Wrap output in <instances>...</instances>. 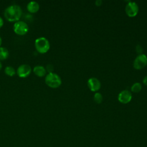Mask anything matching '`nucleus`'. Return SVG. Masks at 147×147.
<instances>
[{"instance_id":"obj_6","label":"nucleus","mask_w":147,"mask_h":147,"mask_svg":"<svg viewBox=\"0 0 147 147\" xmlns=\"http://www.w3.org/2000/svg\"><path fill=\"white\" fill-rule=\"evenodd\" d=\"M147 65V56L145 54L138 55L134 60L133 66L135 69H141Z\"/></svg>"},{"instance_id":"obj_20","label":"nucleus","mask_w":147,"mask_h":147,"mask_svg":"<svg viewBox=\"0 0 147 147\" xmlns=\"http://www.w3.org/2000/svg\"><path fill=\"white\" fill-rule=\"evenodd\" d=\"M2 64L1 61H0V70L2 69Z\"/></svg>"},{"instance_id":"obj_2","label":"nucleus","mask_w":147,"mask_h":147,"mask_svg":"<svg viewBox=\"0 0 147 147\" xmlns=\"http://www.w3.org/2000/svg\"><path fill=\"white\" fill-rule=\"evenodd\" d=\"M46 84L51 88H56L61 84V79L59 75L55 72H49L45 78Z\"/></svg>"},{"instance_id":"obj_1","label":"nucleus","mask_w":147,"mask_h":147,"mask_svg":"<svg viewBox=\"0 0 147 147\" xmlns=\"http://www.w3.org/2000/svg\"><path fill=\"white\" fill-rule=\"evenodd\" d=\"M22 14V10L21 6L17 4L9 5L4 11V16L5 18L10 22H16L19 21Z\"/></svg>"},{"instance_id":"obj_17","label":"nucleus","mask_w":147,"mask_h":147,"mask_svg":"<svg viewBox=\"0 0 147 147\" xmlns=\"http://www.w3.org/2000/svg\"><path fill=\"white\" fill-rule=\"evenodd\" d=\"M102 3V1L101 0H96L95 1V5L96 6H100Z\"/></svg>"},{"instance_id":"obj_21","label":"nucleus","mask_w":147,"mask_h":147,"mask_svg":"<svg viewBox=\"0 0 147 147\" xmlns=\"http://www.w3.org/2000/svg\"><path fill=\"white\" fill-rule=\"evenodd\" d=\"M2 40L1 37L0 36V47H1V44H2Z\"/></svg>"},{"instance_id":"obj_13","label":"nucleus","mask_w":147,"mask_h":147,"mask_svg":"<svg viewBox=\"0 0 147 147\" xmlns=\"http://www.w3.org/2000/svg\"><path fill=\"white\" fill-rule=\"evenodd\" d=\"M5 73L10 76H12L13 75H15L16 74V71L15 69L12 67V66H10V65H7L5 68Z\"/></svg>"},{"instance_id":"obj_19","label":"nucleus","mask_w":147,"mask_h":147,"mask_svg":"<svg viewBox=\"0 0 147 147\" xmlns=\"http://www.w3.org/2000/svg\"><path fill=\"white\" fill-rule=\"evenodd\" d=\"M143 83L144 84H145L146 86H147V76H145L143 79Z\"/></svg>"},{"instance_id":"obj_11","label":"nucleus","mask_w":147,"mask_h":147,"mask_svg":"<svg viewBox=\"0 0 147 147\" xmlns=\"http://www.w3.org/2000/svg\"><path fill=\"white\" fill-rule=\"evenodd\" d=\"M33 71L36 75H37V76H39V77H42V76H45L47 74L46 68L44 66L41 65H36L33 68Z\"/></svg>"},{"instance_id":"obj_18","label":"nucleus","mask_w":147,"mask_h":147,"mask_svg":"<svg viewBox=\"0 0 147 147\" xmlns=\"http://www.w3.org/2000/svg\"><path fill=\"white\" fill-rule=\"evenodd\" d=\"M3 23H4L3 20V18L0 16V28L3 26Z\"/></svg>"},{"instance_id":"obj_8","label":"nucleus","mask_w":147,"mask_h":147,"mask_svg":"<svg viewBox=\"0 0 147 147\" xmlns=\"http://www.w3.org/2000/svg\"><path fill=\"white\" fill-rule=\"evenodd\" d=\"M132 98V95L131 92L127 90H123L120 92V93L118 94V100L123 104L127 103L130 102Z\"/></svg>"},{"instance_id":"obj_10","label":"nucleus","mask_w":147,"mask_h":147,"mask_svg":"<svg viewBox=\"0 0 147 147\" xmlns=\"http://www.w3.org/2000/svg\"><path fill=\"white\" fill-rule=\"evenodd\" d=\"M26 8L29 12L34 13L38 11L40 9V5L37 2L35 1H32L28 3Z\"/></svg>"},{"instance_id":"obj_5","label":"nucleus","mask_w":147,"mask_h":147,"mask_svg":"<svg viewBox=\"0 0 147 147\" xmlns=\"http://www.w3.org/2000/svg\"><path fill=\"white\" fill-rule=\"evenodd\" d=\"M139 11V7L135 2L129 1L125 7V11L126 14L130 17L136 16Z\"/></svg>"},{"instance_id":"obj_4","label":"nucleus","mask_w":147,"mask_h":147,"mask_svg":"<svg viewBox=\"0 0 147 147\" xmlns=\"http://www.w3.org/2000/svg\"><path fill=\"white\" fill-rule=\"evenodd\" d=\"M14 32L18 35H24L29 30L28 25L23 21H16L13 25Z\"/></svg>"},{"instance_id":"obj_16","label":"nucleus","mask_w":147,"mask_h":147,"mask_svg":"<svg viewBox=\"0 0 147 147\" xmlns=\"http://www.w3.org/2000/svg\"><path fill=\"white\" fill-rule=\"evenodd\" d=\"M136 51L138 53V55H140V54H142V51H143V49L142 48V47L140 45H138L136 48Z\"/></svg>"},{"instance_id":"obj_14","label":"nucleus","mask_w":147,"mask_h":147,"mask_svg":"<svg viewBox=\"0 0 147 147\" xmlns=\"http://www.w3.org/2000/svg\"><path fill=\"white\" fill-rule=\"evenodd\" d=\"M142 89V86L141 84L138 83V82H137V83H134L131 87V91L133 92H136V93H137V92H139Z\"/></svg>"},{"instance_id":"obj_15","label":"nucleus","mask_w":147,"mask_h":147,"mask_svg":"<svg viewBox=\"0 0 147 147\" xmlns=\"http://www.w3.org/2000/svg\"><path fill=\"white\" fill-rule=\"evenodd\" d=\"M94 101L97 103H100L103 100V96L99 92H96L94 96Z\"/></svg>"},{"instance_id":"obj_3","label":"nucleus","mask_w":147,"mask_h":147,"mask_svg":"<svg viewBox=\"0 0 147 147\" xmlns=\"http://www.w3.org/2000/svg\"><path fill=\"white\" fill-rule=\"evenodd\" d=\"M34 46L37 52L40 53H45L49 51L50 48V43L47 38L44 37H40L35 40Z\"/></svg>"},{"instance_id":"obj_9","label":"nucleus","mask_w":147,"mask_h":147,"mask_svg":"<svg viewBox=\"0 0 147 147\" xmlns=\"http://www.w3.org/2000/svg\"><path fill=\"white\" fill-rule=\"evenodd\" d=\"M87 85L92 91H97L100 88L101 84L99 79L96 78H91L87 81Z\"/></svg>"},{"instance_id":"obj_12","label":"nucleus","mask_w":147,"mask_h":147,"mask_svg":"<svg viewBox=\"0 0 147 147\" xmlns=\"http://www.w3.org/2000/svg\"><path fill=\"white\" fill-rule=\"evenodd\" d=\"M9 56L8 49L3 47H0V60L6 59Z\"/></svg>"},{"instance_id":"obj_7","label":"nucleus","mask_w":147,"mask_h":147,"mask_svg":"<svg viewBox=\"0 0 147 147\" xmlns=\"http://www.w3.org/2000/svg\"><path fill=\"white\" fill-rule=\"evenodd\" d=\"M32 72L31 67L27 64H21L17 69V74L20 78H26L28 77Z\"/></svg>"}]
</instances>
